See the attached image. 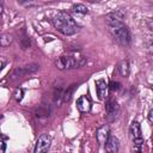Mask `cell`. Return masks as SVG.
<instances>
[{
	"label": "cell",
	"instance_id": "cell-20",
	"mask_svg": "<svg viewBox=\"0 0 153 153\" xmlns=\"http://www.w3.org/2000/svg\"><path fill=\"white\" fill-rule=\"evenodd\" d=\"M7 63V60H6V57H4V56H0V71L5 67V65Z\"/></svg>",
	"mask_w": 153,
	"mask_h": 153
},
{
	"label": "cell",
	"instance_id": "cell-8",
	"mask_svg": "<svg viewBox=\"0 0 153 153\" xmlns=\"http://www.w3.org/2000/svg\"><path fill=\"white\" fill-rule=\"evenodd\" d=\"M109 136H110V127L108 124H104L100 128H98V130L96 133V137H97V141L99 145H104Z\"/></svg>",
	"mask_w": 153,
	"mask_h": 153
},
{
	"label": "cell",
	"instance_id": "cell-1",
	"mask_svg": "<svg viewBox=\"0 0 153 153\" xmlns=\"http://www.w3.org/2000/svg\"><path fill=\"white\" fill-rule=\"evenodd\" d=\"M123 14L120 12L109 13L105 17V23L111 36L122 45H129L131 42V35L127 25L122 22Z\"/></svg>",
	"mask_w": 153,
	"mask_h": 153
},
{
	"label": "cell",
	"instance_id": "cell-12",
	"mask_svg": "<svg viewBox=\"0 0 153 153\" xmlns=\"http://www.w3.org/2000/svg\"><path fill=\"white\" fill-rule=\"evenodd\" d=\"M49 114H50V110H49V108H47V106H44V105H41L39 108H37L36 109V111H35V116L38 118V120H41V118H48L49 117Z\"/></svg>",
	"mask_w": 153,
	"mask_h": 153
},
{
	"label": "cell",
	"instance_id": "cell-11",
	"mask_svg": "<svg viewBox=\"0 0 153 153\" xmlns=\"http://www.w3.org/2000/svg\"><path fill=\"white\" fill-rule=\"evenodd\" d=\"M96 88H97V94L100 100H103L106 97V91H108V84L105 82L104 79H98L96 80Z\"/></svg>",
	"mask_w": 153,
	"mask_h": 153
},
{
	"label": "cell",
	"instance_id": "cell-10",
	"mask_svg": "<svg viewBox=\"0 0 153 153\" xmlns=\"http://www.w3.org/2000/svg\"><path fill=\"white\" fill-rule=\"evenodd\" d=\"M76 108L80 112H88L91 110V100L86 96H81L76 100Z\"/></svg>",
	"mask_w": 153,
	"mask_h": 153
},
{
	"label": "cell",
	"instance_id": "cell-2",
	"mask_svg": "<svg viewBox=\"0 0 153 153\" xmlns=\"http://www.w3.org/2000/svg\"><path fill=\"white\" fill-rule=\"evenodd\" d=\"M53 24H54V26L61 33L67 35V36L74 35L78 31V29H79V26L76 25L75 20L71 17V14L67 13V12H65V11H60V12H57L54 16Z\"/></svg>",
	"mask_w": 153,
	"mask_h": 153
},
{
	"label": "cell",
	"instance_id": "cell-18",
	"mask_svg": "<svg viewBox=\"0 0 153 153\" xmlns=\"http://www.w3.org/2000/svg\"><path fill=\"white\" fill-rule=\"evenodd\" d=\"M5 136H0V153L6 152V142H5Z\"/></svg>",
	"mask_w": 153,
	"mask_h": 153
},
{
	"label": "cell",
	"instance_id": "cell-13",
	"mask_svg": "<svg viewBox=\"0 0 153 153\" xmlns=\"http://www.w3.org/2000/svg\"><path fill=\"white\" fill-rule=\"evenodd\" d=\"M117 69H118V72H120V74L122 76H124V78L128 76V74H129V65H128V62L126 60L121 61L117 65Z\"/></svg>",
	"mask_w": 153,
	"mask_h": 153
},
{
	"label": "cell",
	"instance_id": "cell-3",
	"mask_svg": "<svg viewBox=\"0 0 153 153\" xmlns=\"http://www.w3.org/2000/svg\"><path fill=\"white\" fill-rule=\"evenodd\" d=\"M86 63V57L76 56V55H63L60 56L56 61V67L61 71L63 69H73L78 68Z\"/></svg>",
	"mask_w": 153,
	"mask_h": 153
},
{
	"label": "cell",
	"instance_id": "cell-14",
	"mask_svg": "<svg viewBox=\"0 0 153 153\" xmlns=\"http://www.w3.org/2000/svg\"><path fill=\"white\" fill-rule=\"evenodd\" d=\"M12 36L10 33H2L0 36V47H8L12 43Z\"/></svg>",
	"mask_w": 153,
	"mask_h": 153
},
{
	"label": "cell",
	"instance_id": "cell-23",
	"mask_svg": "<svg viewBox=\"0 0 153 153\" xmlns=\"http://www.w3.org/2000/svg\"><path fill=\"white\" fill-rule=\"evenodd\" d=\"M2 12H4V6H2V4L0 2V16L2 14Z\"/></svg>",
	"mask_w": 153,
	"mask_h": 153
},
{
	"label": "cell",
	"instance_id": "cell-5",
	"mask_svg": "<svg viewBox=\"0 0 153 153\" xmlns=\"http://www.w3.org/2000/svg\"><path fill=\"white\" fill-rule=\"evenodd\" d=\"M50 145H51V137L48 134H42L36 142L33 153H47L50 148Z\"/></svg>",
	"mask_w": 153,
	"mask_h": 153
},
{
	"label": "cell",
	"instance_id": "cell-15",
	"mask_svg": "<svg viewBox=\"0 0 153 153\" xmlns=\"http://www.w3.org/2000/svg\"><path fill=\"white\" fill-rule=\"evenodd\" d=\"M75 87H76L75 85H72L71 87H68V88L65 91V93H62V100H63V102H69V100H71L72 94H73Z\"/></svg>",
	"mask_w": 153,
	"mask_h": 153
},
{
	"label": "cell",
	"instance_id": "cell-9",
	"mask_svg": "<svg viewBox=\"0 0 153 153\" xmlns=\"http://www.w3.org/2000/svg\"><path fill=\"white\" fill-rule=\"evenodd\" d=\"M39 68V66L37 63H32V65H27V66H24V67H20V68H17L13 73V75H18V76H23V75H26V74H31L33 72H36L37 69Z\"/></svg>",
	"mask_w": 153,
	"mask_h": 153
},
{
	"label": "cell",
	"instance_id": "cell-21",
	"mask_svg": "<svg viewBox=\"0 0 153 153\" xmlns=\"http://www.w3.org/2000/svg\"><path fill=\"white\" fill-rule=\"evenodd\" d=\"M148 122H149V123L153 122V109H151L149 112H148Z\"/></svg>",
	"mask_w": 153,
	"mask_h": 153
},
{
	"label": "cell",
	"instance_id": "cell-17",
	"mask_svg": "<svg viewBox=\"0 0 153 153\" xmlns=\"http://www.w3.org/2000/svg\"><path fill=\"white\" fill-rule=\"evenodd\" d=\"M108 88H110V91H112V92H117V91H120L121 90V84L118 82V81H111L109 85H108Z\"/></svg>",
	"mask_w": 153,
	"mask_h": 153
},
{
	"label": "cell",
	"instance_id": "cell-16",
	"mask_svg": "<svg viewBox=\"0 0 153 153\" xmlns=\"http://www.w3.org/2000/svg\"><path fill=\"white\" fill-rule=\"evenodd\" d=\"M73 11L76 12V13H80V14H86V13H88L87 7H86L85 5H82V4H76V5H74V6H73Z\"/></svg>",
	"mask_w": 153,
	"mask_h": 153
},
{
	"label": "cell",
	"instance_id": "cell-4",
	"mask_svg": "<svg viewBox=\"0 0 153 153\" xmlns=\"http://www.w3.org/2000/svg\"><path fill=\"white\" fill-rule=\"evenodd\" d=\"M130 134H131V140L134 143V147L137 152L141 151V147L143 145V136L141 133V127L137 122H133L130 126Z\"/></svg>",
	"mask_w": 153,
	"mask_h": 153
},
{
	"label": "cell",
	"instance_id": "cell-6",
	"mask_svg": "<svg viewBox=\"0 0 153 153\" xmlns=\"http://www.w3.org/2000/svg\"><path fill=\"white\" fill-rule=\"evenodd\" d=\"M118 111H120V105L114 99V98H109L106 102H105V112H106V116L110 121L115 120L116 116L118 115Z\"/></svg>",
	"mask_w": 153,
	"mask_h": 153
},
{
	"label": "cell",
	"instance_id": "cell-19",
	"mask_svg": "<svg viewBox=\"0 0 153 153\" xmlns=\"http://www.w3.org/2000/svg\"><path fill=\"white\" fill-rule=\"evenodd\" d=\"M23 94H24V91H23L22 88H18V90L16 91V93H14V98H16L18 102H20V100L23 99Z\"/></svg>",
	"mask_w": 153,
	"mask_h": 153
},
{
	"label": "cell",
	"instance_id": "cell-7",
	"mask_svg": "<svg viewBox=\"0 0 153 153\" xmlns=\"http://www.w3.org/2000/svg\"><path fill=\"white\" fill-rule=\"evenodd\" d=\"M104 148H105V152H106V153H118L120 143H118L117 137L110 135V136L108 137L106 142L104 143Z\"/></svg>",
	"mask_w": 153,
	"mask_h": 153
},
{
	"label": "cell",
	"instance_id": "cell-22",
	"mask_svg": "<svg viewBox=\"0 0 153 153\" xmlns=\"http://www.w3.org/2000/svg\"><path fill=\"white\" fill-rule=\"evenodd\" d=\"M20 5H24V6H35L37 4L36 2H24V1H20Z\"/></svg>",
	"mask_w": 153,
	"mask_h": 153
}]
</instances>
